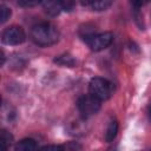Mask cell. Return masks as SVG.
Segmentation results:
<instances>
[{"label":"cell","mask_w":151,"mask_h":151,"mask_svg":"<svg viewBox=\"0 0 151 151\" xmlns=\"http://www.w3.org/2000/svg\"><path fill=\"white\" fill-rule=\"evenodd\" d=\"M11 14H12V12H11V9L8 7H6L5 5L0 6V21L1 22L7 21V19H9Z\"/></svg>","instance_id":"cell-12"},{"label":"cell","mask_w":151,"mask_h":151,"mask_svg":"<svg viewBox=\"0 0 151 151\" xmlns=\"http://www.w3.org/2000/svg\"><path fill=\"white\" fill-rule=\"evenodd\" d=\"M77 107L83 117L87 118L90 116L96 114L100 109V100L94 98L91 94H84L79 97L77 101Z\"/></svg>","instance_id":"cell-3"},{"label":"cell","mask_w":151,"mask_h":151,"mask_svg":"<svg viewBox=\"0 0 151 151\" xmlns=\"http://www.w3.org/2000/svg\"><path fill=\"white\" fill-rule=\"evenodd\" d=\"M42 6H44L45 12H46L47 14L52 15V17L58 15V14L63 11L61 2H59V1H47V2H42Z\"/></svg>","instance_id":"cell-7"},{"label":"cell","mask_w":151,"mask_h":151,"mask_svg":"<svg viewBox=\"0 0 151 151\" xmlns=\"http://www.w3.org/2000/svg\"><path fill=\"white\" fill-rule=\"evenodd\" d=\"M111 1H106V0H99V1H88V2H83L84 6H88L91 7L93 11H104L106 8H109L111 6Z\"/></svg>","instance_id":"cell-9"},{"label":"cell","mask_w":151,"mask_h":151,"mask_svg":"<svg viewBox=\"0 0 151 151\" xmlns=\"http://www.w3.org/2000/svg\"><path fill=\"white\" fill-rule=\"evenodd\" d=\"M37 146L38 144L33 138H24L15 144L14 150L15 151H35Z\"/></svg>","instance_id":"cell-6"},{"label":"cell","mask_w":151,"mask_h":151,"mask_svg":"<svg viewBox=\"0 0 151 151\" xmlns=\"http://www.w3.org/2000/svg\"><path fill=\"white\" fill-rule=\"evenodd\" d=\"M88 91L90 94L93 96L94 98H97L98 100H106L111 97L112 92H113V86L112 84L104 78H93L90 84H88Z\"/></svg>","instance_id":"cell-2"},{"label":"cell","mask_w":151,"mask_h":151,"mask_svg":"<svg viewBox=\"0 0 151 151\" xmlns=\"http://www.w3.org/2000/svg\"><path fill=\"white\" fill-rule=\"evenodd\" d=\"M29 37L39 46H51L58 41L59 31L51 22H39L31 28Z\"/></svg>","instance_id":"cell-1"},{"label":"cell","mask_w":151,"mask_h":151,"mask_svg":"<svg viewBox=\"0 0 151 151\" xmlns=\"http://www.w3.org/2000/svg\"><path fill=\"white\" fill-rule=\"evenodd\" d=\"M150 118H151V111H150Z\"/></svg>","instance_id":"cell-16"},{"label":"cell","mask_w":151,"mask_h":151,"mask_svg":"<svg viewBox=\"0 0 151 151\" xmlns=\"http://www.w3.org/2000/svg\"><path fill=\"white\" fill-rule=\"evenodd\" d=\"M73 6H74L73 2H68V1H66V2H61L63 11H71V9L73 8Z\"/></svg>","instance_id":"cell-15"},{"label":"cell","mask_w":151,"mask_h":151,"mask_svg":"<svg viewBox=\"0 0 151 151\" xmlns=\"http://www.w3.org/2000/svg\"><path fill=\"white\" fill-rule=\"evenodd\" d=\"M12 136L9 132H7L6 130H2L1 131V134H0V151H7L8 147L11 146V143H12Z\"/></svg>","instance_id":"cell-10"},{"label":"cell","mask_w":151,"mask_h":151,"mask_svg":"<svg viewBox=\"0 0 151 151\" xmlns=\"http://www.w3.org/2000/svg\"><path fill=\"white\" fill-rule=\"evenodd\" d=\"M54 61L58 63L59 65H63V66H72V65H74V60H73V58H72L71 55H67V54H65V55H60V57L55 58Z\"/></svg>","instance_id":"cell-11"},{"label":"cell","mask_w":151,"mask_h":151,"mask_svg":"<svg viewBox=\"0 0 151 151\" xmlns=\"http://www.w3.org/2000/svg\"><path fill=\"white\" fill-rule=\"evenodd\" d=\"M117 132H118V123H117V120L112 119V120L107 124V127H106V130H105V136H104L105 140H106V142H112V140L116 138Z\"/></svg>","instance_id":"cell-8"},{"label":"cell","mask_w":151,"mask_h":151,"mask_svg":"<svg viewBox=\"0 0 151 151\" xmlns=\"http://www.w3.org/2000/svg\"><path fill=\"white\" fill-rule=\"evenodd\" d=\"M18 4H19L20 6H24V7H32V6L38 5V1H27V0H21V1H18Z\"/></svg>","instance_id":"cell-14"},{"label":"cell","mask_w":151,"mask_h":151,"mask_svg":"<svg viewBox=\"0 0 151 151\" xmlns=\"http://www.w3.org/2000/svg\"><path fill=\"white\" fill-rule=\"evenodd\" d=\"M38 151H64L63 145H46L39 149Z\"/></svg>","instance_id":"cell-13"},{"label":"cell","mask_w":151,"mask_h":151,"mask_svg":"<svg viewBox=\"0 0 151 151\" xmlns=\"http://www.w3.org/2000/svg\"><path fill=\"white\" fill-rule=\"evenodd\" d=\"M2 42L6 45H20L25 41L26 34L22 27L20 26H9L7 27L1 35Z\"/></svg>","instance_id":"cell-5"},{"label":"cell","mask_w":151,"mask_h":151,"mask_svg":"<svg viewBox=\"0 0 151 151\" xmlns=\"http://www.w3.org/2000/svg\"><path fill=\"white\" fill-rule=\"evenodd\" d=\"M88 47L92 51L99 52L109 47L113 41V34L111 32H103V33H94L92 37L85 40Z\"/></svg>","instance_id":"cell-4"}]
</instances>
